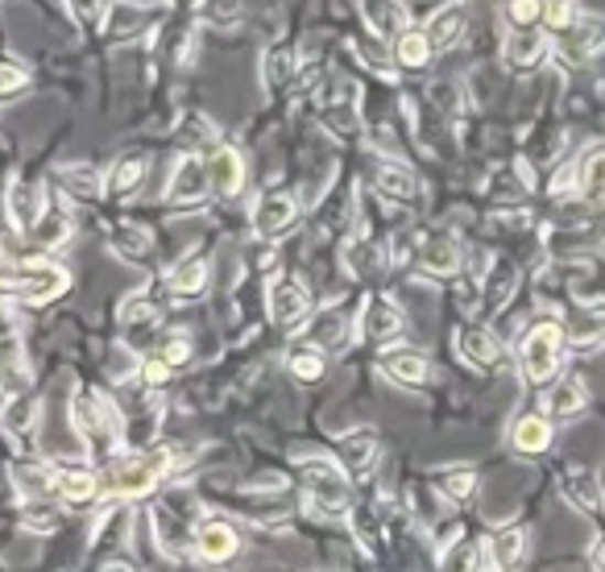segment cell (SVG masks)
I'll list each match as a JSON object with an SVG mask.
<instances>
[{
	"label": "cell",
	"instance_id": "1",
	"mask_svg": "<svg viewBox=\"0 0 605 572\" xmlns=\"http://www.w3.org/2000/svg\"><path fill=\"white\" fill-rule=\"evenodd\" d=\"M71 428L79 432L91 452H100L105 461H112L117 444L125 440V419L117 415V407L108 402V395L91 390V386H79L71 395Z\"/></svg>",
	"mask_w": 605,
	"mask_h": 572
},
{
	"label": "cell",
	"instance_id": "2",
	"mask_svg": "<svg viewBox=\"0 0 605 572\" xmlns=\"http://www.w3.org/2000/svg\"><path fill=\"white\" fill-rule=\"evenodd\" d=\"M171 461L174 452L166 449H133L129 456H112L108 461V473L100 477V489H105L108 498H141V494H150V489L171 473Z\"/></svg>",
	"mask_w": 605,
	"mask_h": 572
},
{
	"label": "cell",
	"instance_id": "3",
	"mask_svg": "<svg viewBox=\"0 0 605 572\" xmlns=\"http://www.w3.org/2000/svg\"><path fill=\"white\" fill-rule=\"evenodd\" d=\"M71 287V274L51 261H0V295H13L18 303L42 307Z\"/></svg>",
	"mask_w": 605,
	"mask_h": 572
},
{
	"label": "cell",
	"instance_id": "4",
	"mask_svg": "<svg viewBox=\"0 0 605 572\" xmlns=\"http://www.w3.org/2000/svg\"><path fill=\"white\" fill-rule=\"evenodd\" d=\"M199 522V498L191 489H171L154 503V536L166 555L195 552V527Z\"/></svg>",
	"mask_w": 605,
	"mask_h": 572
},
{
	"label": "cell",
	"instance_id": "5",
	"mask_svg": "<svg viewBox=\"0 0 605 572\" xmlns=\"http://www.w3.org/2000/svg\"><path fill=\"white\" fill-rule=\"evenodd\" d=\"M299 477H303V494H307V506L324 519H341L353 503V489H348V473L328 456H312L299 465Z\"/></svg>",
	"mask_w": 605,
	"mask_h": 572
},
{
	"label": "cell",
	"instance_id": "6",
	"mask_svg": "<svg viewBox=\"0 0 605 572\" xmlns=\"http://www.w3.org/2000/svg\"><path fill=\"white\" fill-rule=\"evenodd\" d=\"M564 341H569V332L560 328V320H539V324H531V332L522 336L519 345L522 378L531 381V386L555 381L560 361H564Z\"/></svg>",
	"mask_w": 605,
	"mask_h": 572
},
{
	"label": "cell",
	"instance_id": "7",
	"mask_svg": "<svg viewBox=\"0 0 605 572\" xmlns=\"http://www.w3.org/2000/svg\"><path fill=\"white\" fill-rule=\"evenodd\" d=\"M30 381H34V369H30V353H25L21 328L13 324V315L0 307V395L4 399L25 395Z\"/></svg>",
	"mask_w": 605,
	"mask_h": 572
},
{
	"label": "cell",
	"instance_id": "8",
	"mask_svg": "<svg viewBox=\"0 0 605 572\" xmlns=\"http://www.w3.org/2000/svg\"><path fill=\"white\" fill-rule=\"evenodd\" d=\"M158 18H162V9L145 4V0H108L105 18H100V34L108 42H133V37L150 34Z\"/></svg>",
	"mask_w": 605,
	"mask_h": 572
},
{
	"label": "cell",
	"instance_id": "9",
	"mask_svg": "<svg viewBox=\"0 0 605 572\" xmlns=\"http://www.w3.org/2000/svg\"><path fill=\"white\" fill-rule=\"evenodd\" d=\"M294 220H299V199H294V191L270 187L253 199V233H258L261 241H282V237L294 228Z\"/></svg>",
	"mask_w": 605,
	"mask_h": 572
},
{
	"label": "cell",
	"instance_id": "10",
	"mask_svg": "<svg viewBox=\"0 0 605 572\" xmlns=\"http://www.w3.org/2000/svg\"><path fill=\"white\" fill-rule=\"evenodd\" d=\"M402 328H407V315H402V307H398L395 299L378 295V291L361 299V307H357V332H361L369 345H390V341L402 336Z\"/></svg>",
	"mask_w": 605,
	"mask_h": 572
},
{
	"label": "cell",
	"instance_id": "11",
	"mask_svg": "<svg viewBox=\"0 0 605 572\" xmlns=\"http://www.w3.org/2000/svg\"><path fill=\"white\" fill-rule=\"evenodd\" d=\"M0 428H4V435H9V444H13V449L34 456L37 428H42V402H37V395L25 390V395L4 399V407H0Z\"/></svg>",
	"mask_w": 605,
	"mask_h": 572
},
{
	"label": "cell",
	"instance_id": "12",
	"mask_svg": "<svg viewBox=\"0 0 605 572\" xmlns=\"http://www.w3.org/2000/svg\"><path fill=\"white\" fill-rule=\"evenodd\" d=\"M208 195H212L208 162L199 154H183L174 162L171 183H166V204L171 208H199Z\"/></svg>",
	"mask_w": 605,
	"mask_h": 572
},
{
	"label": "cell",
	"instance_id": "13",
	"mask_svg": "<svg viewBox=\"0 0 605 572\" xmlns=\"http://www.w3.org/2000/svg\"><path fill=\"white\" fill-rule=\"evenodd\" d=\"M312 312V295L299 278H274L270 291H266V315L278 328H299Z\"/></svg>",
	"mask_w": 605,
	"mask_h": 572
},
{
	"label": "cell",
	"instance_id": "14",
	"mask_svg": "<svg viewBox=\"0 0 605 572\" xmlns=\"http://www.w3.org/2000/svg\"><path fill=\"white\" fill-rule=\"evenodd\" d=\"M71 228H75V216H71V208L63 204V195L51 191V195L42 199V212H37L34 228L25 233V241L34 245V249H58V245L71 241Z\"/></svg>",
	"mask_w": 605,
	"mask_h": 572
},
{
	"label": "cell",
	"instance_id": "15",
	"mask_svg": "<svg viewBox=\"0 0 605 572\" xmlns=\"http://www.w3.org/2000/svg\"><path fill=\"white\" fill-rule=\"evenodd\" d=\"M320 117L328 125L332 133L348 138L357 125H361V108H357V96H353V84L348 79H332L324 91H320Z\"/></svg>",
	"mask_w": 605,
	"mask_h": 572
},
{
	"label": "cell",
	"instance_id": "16",
	"mask_svg": "<svg viewBox=\"0 0 605 572\" xmlns=\"http://www.w3.org/2000/svg\"><path fill=\"white\" fill-rule=\"evenodd\" d=\"M378 452H381L378 432L353 428V432H345L336 440V465L345 468L348 477H365V473H374V465H378Z\"/></svg>",
	"mask_w": 605,
	"mask_h": 572
},
{
	"label": "cell",
	"instance_id": "17",
	"mask_svg": "<svg viewBox=\"0 0 605 572\" xmlns=\"http://www.w3.org/2000/svg\"><path fill=\"white\" fill-rule=\"evenodd\" d=\"M208 162V179H212V195L216 199H237L245 187V158L233 145H212Z\"/></svg>",
	"mask_w": 605,
	"mask_h": 572
},
{
	"label": "cell",
	"instance_id": "18",
	"mask_svg": "<svg viewBox=\"0 0 605 572\" xmlns=\"http://www.w3.org/2000/svg\"><path fill=\"white\" fill-rule=\"evenodd\" d=\"M51 486H54V498H63L71 506H87L96 498H105L100 489V477L91 468H75V465H51Z\"/></svg>",
	"mask_w": 605,
	"mask_h": 572
},
{
	"label": "cell",
	"instance_id": "19",
	"mask_svg": "<svg viewBox=\"0 0 605 572\" xmlns=\"http://www.w3.org/2000/svg\"><path fill=\"white\" fill-rule=\"evenodd\" d=\"M548 51H552V42L539 25L536 30H510L506 46H501V63L510 71H536L548 58Z\"/></svg>",
	"mask_w": 605,
	"mask_h": 572
},
{
	"label": "cell",
	"instance_id": "20",
	"mask_svg": "<svg viewBox=\"0 0 605 572\" xmlns=\"http://www.w3.org/2000/svg\"><path fill=\"white\" fill-rule=\"evenodd\" d=\"M241 548V539H237V527L225 519H208L199 522V531H195V552L204 564H228L233 555Z\"/></svg>",
	"mask_w": 605,
	"mask_h": 572
},
{
	"label": "cell",
	"instance_id": "21",
	"mask_svg": "<svg viewBox=\"0 0 605 572\" xmlns=\"http://www.w3.org/2000/svg\"><path fill=\"white\" fill-rule=\"evenodd\" d=\"M378 369L395 386H407V390H415V386H423V381L432 378V365H428V357L419 348H390V353H381Z\"/></svg>",
	"mask_w": 605,
	"mask_h": 572
},
{
	"label": "cell",
	"instance_id": "22",
	"mask_svg": "<svg viewBox=\"0 0 605 572\" xmlns=\"http://www.w3.org/2000/svg\"><path fill=\"white\" fill-rule=\"evenodd\" d=\"M461 241L456 237H449V233H435V237H428V241L419 245V270L423 274H432V278H452L456 270H461Z\"/></svg>",
	"mask_w": 605,
	"mask_h": 572
},
{
	"label": "cell",
	"instance_id": "23",
	"mask_svg": "<svg viewBox=\"0 0 605 572\" xmlns=\"http://www.w3.org/2000/svg\"><path fill=\"white\" fill-rule=\"evenodd\" d=\"M361 18L374 30V37L381 42H398V37L411 30V18L402 9V0H361Z\"/></svg>",
	"mask_w": 605,
	"mask_h": 572
},
{
	"label": "cell",
	"instance_id": "24",
	"mask_svg": "<svg viewBox=\"0 0 605 572\" xmlns=\"http://www.w3.org/2000/svg\"><path fill=\"white\" fill-rule=\"evenodd\" d=\"M465 25H468V9L461 4V0H452V4H444V9H435L432 18H428V30H423L432 54L452 51V46L465 37Z\"/></svg>",
	"mask_w": 605,
	"mask_h": 572
},
{
	"label": "cell",
	"instance_id": "25",
	"mask_svg": "<svg viewBox=\"0 0 605 572\" xmlns=\"http://www.w3.org/2000/svg\"><path fill=\"white\" fill-rule=\"evenodd\" d=\"M374 183H378V195H386V199H395V204H415L419 179H415V171H411L407 162L381 158L378 174H374Z\"/></svg>",
	"mask_w": 605,
	"mask_h": 572
},
{
	"label": "cell",
	"instance_id": "26",
	"mask_svg": "<svg viewBox=\"0 0 605 572\" xmlns=\"http://www.w3.org/2000/svg\"><path fill=\"white\" fill-rule=\"evenodd\" d=\"M54 187H63V195H71V199H100L105 195V174L91 162H67V166L54 171Z\"/></svg>",
	"mask_w": 605,
	"mask_h": 572
},
{
	"label": "cell",
	"instance_id": "27",
	"mask_svg": "<svg viewBox=\"0 0 605 572\" xmlns=\"http://www.w3.org/2000/svg\"><path fill=\"white\" fill-rule=\"evenodd\" d=\"M166 291H171L174 299H199L208 291V261L199 258V253L179 258L171 266V274H166Z\"/></svg>",
	"mask_w": 605,
	"mask_h": 572
},
{
	"label": "cell",
	"instance_id": "28",
	"mask_svg": "<svg viewBox=\"0 0 605 572\" xmlns=\"http://www.w3.org/2000/svg\"><path fill=\"white\" fill-rule=\"evenodd\" d=\"M456 353L477 369H498L501 365V345L489 328H461L456 332Z\"/></svg>",
	"mask_w": 605,
	"mask_h": 572
},
{
	"label": "cell",
	"instance_id": "29",
	"mask_svg": "<svg viewBox=\"0 0 605 572\" xmlns=\"http://www.w3.org/2000/svg\"><path fill=\"white\" fill-rule=\"evenodd\" d=\"M552 419L548 415H519L510 428V449L522 456H539V452L552 449Z\"/></svg>",
	"mask_w": 605,
	"mask_h": 572
},
{
	"label": "cell",
	"instance_id": "30",
	"mask_svg": "<svg viewBox=\"0 0 605 572\" xmlns=\"http://www.w3.org/2000/svg\"><path fill=\"white\" fill-rule=\"evenodd\" d=\"M307 345H315L320 353H341L348 345V315L341 307H328L312 320L307 328Z\"/></svg>",
	"mask_w": 605,
	"mask_h": 572
},
{
	"label": "cell",
	"instance_id": "31",
	"mask_svg": "<svg viewBox=\"0 0 605 572\" xmlns=\"http://www.w3.org/2000/svg\"><path fill=\"white\" fill-rule=\"evenodd\" d=\"M345 266L353 278H378L386 274V253L378 249V241L369 237V233H361V237H353V241L345 245Z\"/></svg>",
	"mask_w": 605,
	"mask_h": 572
},
{
	"label": "cell",
	"instance_id": "32",
	"mask_svg": "<svg viewBox=\"0 0 605 572\" xmlns=\"http://www.w3.org/2000/svg\"><path fill=\"white\" fill-rule=\"evenodd\" d=\"M4 208H9V220H13V228H18L21 237L34 228L37 212H42V195H37L25 179H13L9 183V195H4Z\"/></svg>",
	"mask_w": 605,
	"mask_h": 572
},
{
	"label": "cell",
	"instance_id": "33",
	"mask_svg": "<svg viewBox=\"0 0 605 572\" xmlns=\"http://www.w3.org/2000/svg\"><path fill=\"white\" fill-rule=\"evenodd\" d=\"M585 402H588V386L585 378H560L548 390V419H572V415H581L585 411Z\"/></svg>",
	"mask_w": 605,
	"mask_h": 572
},
{
	"label": "cell",
	"instance_id": "34",
	"mask_svg": "<svg viewBox=\"0 0 605 572\" xmlns=\"http://www.w3.org/2000/svg\"><path fill=\"white\" fill-rule=\"evenodd\" d=\"M294 71H299V51H294L291 42H274L270 51L261 54V84L270 87V91L291 84Z\"/></svg>",
	"mask_w": 605,
	"mask_h": 572
},
{
	"label": "cell",
	"instance_id": "35",
	"mask_svg": "<svg viewBox=\"0 0 605 572\" xmlns=\"http://www.w3.org/2000/svg\"><path fill=\"white\" fill-rule=\"evenodd\" d=\"M145 179V158L141 154H125L112 162V171L105 174V195L108 199H129Z\"/></svg>",
	"mask_w": 605,
	"mask_h": 572
},
{
	"label": "cell",
	"instance_id": "36",
	"mask_svg": "<svg viewBox=\"0 0 605 572\" xmlns=\"http://www.w3.org/2000/svg\"><path fill=\"white\" fill-rule=\"evenodd\" d=\"M597 46H602V30H597L593 21H569V25L560 30V54H564L569 63H585Z\"/></svg>",
	"mask_w": 605,
	"mask_h": 572
},
{
	"label": "cell",
	"instance_id": "37",
	"mask_svg": "<svg viewBox=\"0 0 605 572\" xmlns=\"http://www.w3.org/2000/svg\"><path fill=\"white\" fill-rule=\"evenodd\" d=\"M522 552H527L522 527H501V531H494V539H489V560H494V569L498 572L519 569Z\"/></svg>",
	"mask_w": 605,
	"mask_h": 572
},
{
	"label": "cell",
	"instance_id": "38",
	"mask_svg": "<svg viewBox=\"0 0 605 572\" xmlns=\"http://www.w3.org/2000/svg\"><path fill=\"white\" fill-rule=\"evenodd\" d=\"M108 249H112L121 261H141L150 249H154V237H150L141 225H117L108 233Z\"/></svg>",
	"mask_w": 605,
	"mask_h": 572
},
{
	"label": "cell",
	"instance_id": "39",
	"mask_svg": "<svg viewBox=\"0 0 605 572\" xmlns=\"http://www.w3.org/2000/svg\"><path fill=\"white\" fill-rule=\"evenodd\" d=\"M576 191L585 199H605V145H593L581 162H576Z\"/></svg>",
	"mask_w": 605,
	"mask_h": 572
},
{
	"label": "cell",
	"instance_id": "40",
	"mask_svg": "<svg viewBox=\"0 0 605 572\" xmlns=\"http://www.w3.org/2000/svg\"><path fill=\"white\" fill-rule=\"evenodd\" d=\"M117 315H121L125 328H150V324L162 320V303H158L150 291H133V295H125L121 312Z\"/></svg>",
	"mask_w": 605,
	"mask_h": 572
},
{
	"label": "cell",
	"instance_id": "41",
	"mask_svg": "<svg viewBox=\"0 0 605 572\" xmlns=\"http://www.w3.org/2000/svg\"><path fill=\"white\" fill-rule=\"evenodd\" d=\"M515 291H519V266L515 261H494V270L485 274V303L501 307Z\"/></svg>",
	"mask_w": 605,
	"mask_h": 572
},
{
	"label": "cell",
	"instance_id": "42",
	"mask_svg": "<svg viewBox=\"0 0 605 572\" xmlns=\"http://www.w3.org/2000/svg\"><path fill=\"white\" fill-rule=\"evenodd\" d=\"M564 498H569L572 506H581V510H597V506H602V486H597L593 473L572 468V473H564Z\"/></svg>",
	"mask_w": 605,
	"mask_h": 572
},
{
	"label": "cell",
	"instance_id": "43",
	"mask_svg": "<svg viewBox=\"0 0 605 572\" xmlns=\"http://www.w3.org/2000/svg\"><path fill=\"white\" fill-rule=\"evenodd\" d=\"M195 18L216 25V30H237L245 21V0H199Z\"/></svg>",
	"mask_w": 605,
	"mask_h": 572
},
{
	"label": "cell",
	"instance_id": "44",
	"mask_svg": "<svg viewBox=\"0 0 605 572\" xmlns=\"http://www.w3.org/2000/svg\"><path fill=\"white\" fill-rule=\"evenodd\" d=\"M287 369H291L299 381H320L328 374V357H324L315 345H299L287 353Z\"/></svg>",
	"mask_w": 605,
	"mask_h": 572
},
{
	"label": "cell",
	"instance_id": "45",
	"mask_svg": "<svg viewBox=\"0 0 605 572\" xmlns=\"http://www.w3.org/2000/svg\"><path fill=\"white\" fill-rule=\"evenodd\" d=\"M435 489L449 498V503H468L473 494H477V473L473 468H444L440 477H435Z\"/></svg>",
	"mask_w": 605,
	"mask_h": 572
},
{
	"label": "cell",
	"instance_id": "46",
	"mask_svg": "<svg viewBox=\"0 0 605 572\" xmlns=\"http://www.w3.org/2000/svg\"><path fill=\"white\" fill-rule=\"evenodd\" d=\"M395 58L402 63V67H428V58H432V46H428V37H423V30H407V34L395 42Z\"/></svg>",
	"mask_w": 605,
	"mask_h": 572
},
{
	"label": "cell",
	"instance_id": "47",
	"mask_svg": "<svg viewBox=\"0 0 605 572\" xmlns=\"http://www.w3.org/2000/svg\"><path fill=\"white\" fill-rule=\"evenodd\" d=\"M25 527L37 531V536H46L58 527V498H25Z\"/></svg>",
	"mask_w": 605,
	"mask_h": 572
},
{
	"label": "cell",
	"instance_id": "48",
	"mask_svg": "<svg viewBox=\"0 0 605 572\" xmlns=\"http://www.w3.org/2000/svg\"><path fill=\"white\" fill-rule=\"evenodd\" d=\"M21 87H30V67L21 63L18 54H0V100L18 96Z\"/></svg>",
	"mask_w": 605,
	"mask_h": 572
},
{
	"label": "cell",
	"instance_id": "49",
	"mask_svg": "<svg viewBox=\"0 0 605 572\" xmlns=\"http://www.w3.org/2000/svg\"><path fill=\"white\" fill-rule=\"evenodd\" d=\"M506 18H510L515 30H536L539 21L548 18V4H543V0H510V4H506Z\"/></svg>",
	"mask_w": 605,
	"mask_h": 572
},
{
	"label": "cell",
	"instance_id": "50",
	"mask_svg": "<svg viewBox=\"0 0 605 572\" xmlns=\"http://www.w3.org/2000/svg\"><path fill=\"white\" fill-rule=\"evenodd\" d=\"M179 138L187 141V145H195V150H199V145H220V141H216V125L208 121V117H199V112H195V117H183V129H179Z\"/></svg>",
	"mask_w": 605,
	"mask_h": 572
},
{
	"label": "cell",
	"instance_id": "51",
	"mask_svg": "<svg viewBox=\"0 0 605 572\" xmlns=\"http://www.w3.org/2000/svg\"><path fill=\"white\" fill-rule=\"evenodd\" d=\"M154 357H162V361L171 365V369H179V365L191 361V341H187V336H166V341L158 345Z\"/></svg>",
	"mask_w": 605,
	"mask_h": 572
},
{
	"label": "cell",
	"instance_id": "52",
	"mask_svg": "<svg viewBox=\"0 0 605 572\" xmlns=\"http://www.w3.org/2000/svg\"><path fill=\"white\" fill-rule=\"evenodd\" d=\"M108 374H112V381H129L133 374H138V353L117 345L112 348V361H108Z\"/></svg>",
	"mask_w": 605,
	"mask_h": 572
},
{
	"label": "cell",
	"instance_id": "53",
	"mask_svg": "<svg viewBox=\"0 0 605 572\" xmlns=\"http://www.w3.org/2000/svg\"><path fill=\"white\" fill-rule=\"evenodd\" d=\"M444 572H477V548L473 543H461L444 555Z\"/></svg>",
	"mask_w": 605,
	"mask_h": 572
},
{
	"label": "cell",
	"instance_id": "54",
	"mask_svg": "<svg viewBox=\"0 0 605 572\" xmlns=\"http://www.w3.org/2000/svg\"><path fill=\"white\" fill-rule=\"evenodd\" d=\"M141 378H145V386H150V390H158L162 381L171 378V365L162 361V357H150V361L141 365Z\"/></svg>",
	"mask_w": 605,
	"mask_h": 572
},
{
	"label": "cell",
	"instance_id": "55",
	"mask_svg": "<svg viewBox=\"0 0 605 572\" xmlns=\"http://www.w3.org/2000/svg\"><path fill=\"white\" fill-rule=\"evenodd\" d=\"M432 105L440 108V112H456V108H461V100H456V87H452V84H435L432 87Z\"/></svg>",
	"mask_w": 605,
	"mask_h": 572
},
{
	"label": "cell",
	"instance_id": "56",
	"mask_svg": "<svg viewBox=\"0 0 605 572\" xmlns=\"http://www.w3.org/2000/svg\"><path fill=\"white\" fill-rule=\"evenodd\" d=\"M593 569L605 572V539H602V543H597V548H593Z\"/></svg>",
	"mask_w": 605,
	"mask_h": 572
},
{
	"label": "cell",
	"instance_id": "57",
	"mask_svg": "<svg viewBox=\"0 0 605 572\" xmlns=\"http://www.w3.org/2000/svg\"><path fill=\"white\" fill-rule=\"evenodd\" d=\"M543 4H548V13H564L572 0H543Z\"/></svg>",
	"mask_w": 605,
	"mask_h": 572
},
{
	"label": "cell",
	"instance_id": "58",
	"mask_svg": "<svg viewBox=\"0 0 605 572\" xmlns=\"http://www.w3.org/2000/svg\"><path fill=\"white\" fill-rule=\"evenodd\" d=\"M105 572H138V569H129V564H108Z\"/></svg>",
	"mask_w": 605,
	"mask_h": 572
}]
</instances>
